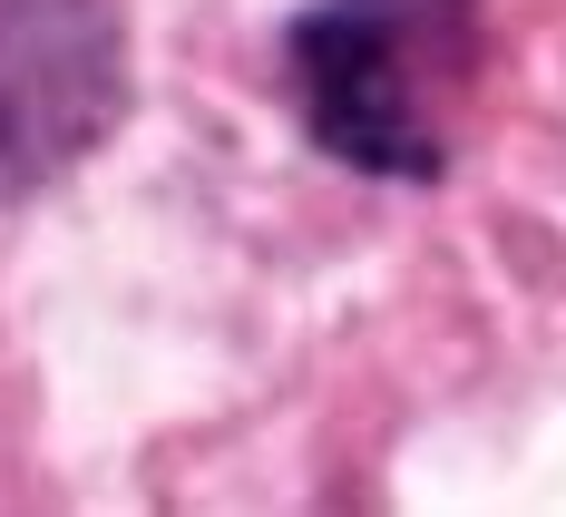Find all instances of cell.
Segmentation results:
<instances>
[{"label":"cell","instance_id":"cell-1","mask_svg":"<svg viewBox=\"0 0 566 517\" xmlns=\"http://www.w3.org/2000/svg\"><path fill=\"white\" fill-rule=\"evenodd\" d=\"M303 127L371 176H440L479 88L469 0H313L283 40Z\"/></svg>","mask_w":566,"mask_h":517},{"label":"cell","instance_id":"cell-2","mask_svg":"<svg viewBox=\"0 0 566 517\" xmlns=\"http://www.w3.org/2000/svg\"><path fill=\"white\" fill-rule=\"evenodd\" d=\"M127 108V30L108 0H0V186L78 167Z\"/></svg>","mask_w":566,"mask_h":517}]
</instances>
